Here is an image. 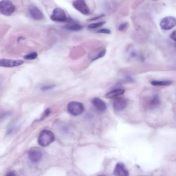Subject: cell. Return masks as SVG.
<instances>
[{"label": "cell", "instance_id": "1", "mask_svg": "<svg viewBox=\"0 0 176 176\" xmlns=\"http://www.w3.org/2000/svg\"><path fill=\"white\" fill-rule=\"evenodd\" d=\"M55 140V137L53 133L50 131L43 130L39 134L38 138V143L42 147L47 146Z\"/></svg>", "mask_w": 176, "mask_h": 176}, {"label": "cell", "instance_id": "2", "mask_svg": "<svg viewBox=\"0 0 176 176\" xmlns=\"http://www.w3.org/2000/svg\"><path fill=\"white\" fill-rule=\"evenodd\" d=\"M15 5L9 1H0V13L6 16H12L16 11Z\"/></svg>", "mask_w": 176, "mask_h": 176}, {"label": "cell", "instance_id": "3", "mask_svg": "<svg viewBox=\"0 0 176 176\" xmlns=\"http://www.w3.org/2000/svg\"><path fill=\"white\" fill-rule=\"evenodd\" d=\"M50 19L56 22H65L70 21L72 19L68 18L64 10L60 8H57L53 10Z\"/></svg>", "mask_w": 176, "mask_h": 176}, {"label": "cell", "instance_id": "4", "mask_svg": "<svg viewBox=\"0 0 176 176\" xmlns=\"http://www.w3.org/2000/svg\"><path fill=\"white\" fill-rule=\"evenodd\" d=\"M67 108L68 112L75 116L81 115L84 109L83 105L77 102H70L68 105Z\"/></svg>", "mask_w": 176, "mask_h": 176}, {"label": "cell", "instance_id": "5", "mask_svg": "<svg viewBox=\"0 0 176 176\" xmlns=\"http://www.w3.org/2000/svg\"><path fill=\"white\" fill-rule=\"evenodd\" d=\"M176 18L172 16L164 17L161 21L160 26L163 30H168L173 29L176 25Z\"/></svg>", "mask_w": 176, "mask_h": 176}, {"label": "cell", "instance_id": "6", "mask_svg": "<svg viewBox=\"0 0 176 176\" xmlns=\"http://www.w3.org/2000/svg\"><path fill=\"white\" fill-rule=\"evenodd\" d=\"M74 8L78 12L84 15H88L90 13V10L86 3L83 0H77L72 3Z\"/></svg>", "mask_w": 176, "mask_h": 176}, {"label": "cell", "instance_id": "7", "mask_svg": "<svg viewBox=\"0 0 176 176\" xmlns=\"http://www.w3.org/2000/svg\"><path fill=\"white\" fill-rule=\"evenodd\" d=\"M29 14L31 18L37 21H41L43 19L44 16L43 13L37 6L31 5L28 8Z\"/></svg>", "mask_w": 176, "mask_h": 176}, {"label": "cell", "instance_id": "8", "mask_svg": "<svg viewBox=\"0 0 176 176\" xmlns=\"http://www.w3.org/2000/svg\"><path fill=\"white\" fill-rule=\"evenodd\" d=\"M24 63L22 60H13L8 59H0V67L4 68H13L20 66Z\"/></svg>", "mask_w": 176, "mask_h": 176}, {"label": "cell", "instance_id": "9", "mask_svg": "<svg viewBox=\"0 0 176 176\" xmlns=\"http://www.w3.org/2000/svg\"><path fill=\"white\" fill-rule=\"evenodd\" d=\"M127 105V102L125 99L118 98L115 99L113 102V108L116 111H122L126 108Z\"/></svg>", "mask_w": 176, "mask_h": 176}, {"label": "cell", "instance_id": "10", "mask_svg": "<svg viewBox=\"0 0 176 176\" xmlns=\"http://www.w3.org/2000/svg\"><path fill=\"white\" fill-rule=\"evenodd\" d=\"M115 176H129V172L125 165L122 163H117L113 172Z\"/></svg>", "mask_w": 176, "mask_h": 176}, {"label": "cell", "instance_id": "11", "mask_svg": "<svg viewBox=\"0 0 176 176\" xmlns=\"http://www.w3.org/2000/svg\"><path fill=\"white\" fill-rule=\"evenodd\" d=\"M28 157L31 161L34 163H37L42 158V153L39 149H33L29 151Z\"/></svg>", "mask_w": 176, "mask_h": 176}, {"label": "cell", "instance_id": "12", "mask_svg": "<svg viewBox=\"0 0 176 176\" xmlns=\"http://www.w3.org/2000/svg\"><path fill=\"white\" fill-rule=\"evenodd\" d=\"M92 103L98 111L103 112L105 111L106 109V103L101 99L98 98H95L93 100Z\"/></svg>", "mask_w": 176, "mask_h": 176}, {"label": "cell", "instance_id": "13", "mask_svg": "<svg viewBox=\"0 0 176 176\" xmlns=\"http://www.w3.org/2000/svg\"><path fill=\"white\" fill-rule=\"evenodd\" d=\"M63 28L73 32H79L83 29V27L78 24H68L63 26Z\"/></svg>", "mask_w": 176, "mask_h": 176}, {"label": "cell", "instance_id": "14", "mask_svg": "<svg viewBox=\"0 0 176 176\" xmlns=\"http://www.w3.org/2000/svg\"><path fill=\"white\" fill-rule=\"evenodd\" d=\"M125 90L123 89H118L110 92L105 95L107 98H112L115 97L122 95L125 93Z\"/></svg>", "mask_w": 176, "mask_h": 176}, {"label": "cell", "instance_id": "15", "mask_svg": "<svg viewBox=\"0 0 176 176\" xmlns=\"http://www.w3.org/2000/svg\"><path fill=\"white\" fill-rule=\"evenodd\" d=\"M160 100L159 97L155 95L150 99L149 105L151 108H156L160 105Z\"/></svg>", "mask_w": 176, "mask_h": 176}, {"label": "cell", "instance_id": "16", "mask_svg": "<svg viewBox=\"0 0 176 176\" xmlns=\"http://www.w3.org/2000/svg\"><path fill=\"white\" fill-rule=\"evenodd\" d=\"M172 83L169 81H153L151 82V84L154 86H168Z\"/></svg>", "mask_w": 176, "mask_h": 176}, {"label": "cell", "instance_id": "17", "mask_svg": "<svg viewBox=\"0 0 176 176\" xmlns=\"http://www.w3.org/2000/svg\"><path fill=\"white\" fill-rule=\"evenodd\" d=\"M106 53V50L105 49H102L99 51L98 53L96 54V56L93 57L91 60V62L94 61L96 60L102 58L105 56Z\"/></svg>", "mask_w": 176, "mask_h": 176}, {"label": "cell", "instance_id": "18", "mask_svg": "<svg viewBox=\"0 0 176 176\" xmlns=\"http://www.w3.org/2000/svg\"><path fill=\"white\" fill-rule=\"evenodd\" d=\"M106 23V22L102 21L98 23H92L89 24L88 26V28L89 29H95L101 27Z\"/></svg>", "mask_w": 176, "mask_h": 176}, {"label": "cell", "instance_id": "19", "mask_svg": "<svg viewBox=\"0 0 176 176\" xmlns=\"http://www.w3.org/2000/svg\"><path fill=\"white\" fill-rule=\"evenodd\" d=\"M38 53L36 52L31 53L27 54L24 57L25 59L29 60H32L36 59L38 57Z\"/></svg>", "mask_w": 176, "mask_h": 176}, {"label": "cell", "instance_id": "20", "mask_svg": "<svg viewBox=\"0 0 176 176\" xmlns=\"http://www.w3.org/2000/svg\"><path fill=\"white\" fill-rule=\"evenodd\" d=\"M129 26V24L128 23H123L119 25L118 27V30L121 32H123L126 30Z\"/></svg>", "mask_w": 176, "mask_h": 176}, {"label": "cell", "instance_id": "21", "mask_svg": "<svg viewBox=\"0 0 176 176\" xmlns=\"http://www.w3.org/2000/svg\"><path fill=\"white\" fill-rule=\"evenodd\" d=\"M96 32L98 33L109 34L111 33V31L108 29L102 28L98 30Z\"/></svg>", "mask_w": 176, "mask_h": 176}, {"label": "cell", "instance_id": "22", "mask_svg": "<svg viewBox=\"0 0 176 176\" xmlns=\"http://www.w3.org/2000/svg\"><path fill=\"white\" fill-rule=\"evenodd\" d=\"M105 16V15L104 14H102L101 15L93 17V18L88 19V21H93L96 20L101 18H102V17H104Z\"/></svg>", "mask_w": 176, "mask_h": 176}, {"label": "cell", "instance_id": "23", "mask_svg": "<svg viewBox=\"0 0 176 176\" xmlns=\"http://www.w3.org/2000/svg\"><path fill=\"white\" fill-rule=\"evenodd\" d=\"M54 87L53 85H49L44 86L41 88V90L43 91H47L48 90L52 89Z\"/></svg>", "mask_w": 176, "mask_h": 176}, {"label": "cell", "instance_id": "24", "mask_svg": "<svg viewBox=\"0 0 176 176\" xmlns=\"http://www.w3.org/2000/svg\"><path fill=\"white\" fill-rule=\"evenodd\" d=\"M51 113V110L50 109L48 108L45 111L43 116L41 117L40 120H43L45 117L49 116Z\"/></svg>", "mask_w": 176, "mask_h": 176}, {"label": "cell", "instance_id": "25", "mask_svg": "<svg viewBox=\"0 0 176 176\" xmlns=\"http://www.w3.org/2000/svg\"><path fill=\"white\" fill-rule=\"evenodd\" d=\"M15 125H12L10 126L8 128V131H7V132L8 134H10L12 133L13 131L15 130Z\"/></svg>", "mask_w": 176, "mask_h": 176}, {"label": "cell", "instance_id": "26", "mask_svg": "<svg viewBox=\"0 0 176 176\" xmlns=\"http://www.w3.org/2000/svg\"><path fill=\"white\" fill-rule=\"evenodd\" d=\"M8 114V112H2L0 113V120L5 118L7 115Z\"/></svg>", "mask_w": 176, "mask_h": 176}, {"label": "cell", "instance_id": "27", "mask_svg": "<svg viewBox=\"0 0 176 176\" xmlns=\"http://www.w3.org/2000/svg\"><path fill=\"white\" fill-rule=\"evenodd\" d=\"M171 39L173 40L174 42L176 41V31L175 30L173 31L172 33L170 35Z\"/></svg>", "mask_w": 176, "mask_h": 176}, {"label": "cell", "instance_id": "28", "mask_svg": "<svg viewBox=\"0 0 176 176\" xmlns=\"http://www.w3.org/2000/svg\"><path fill=\"white\" fill-rule=\"evenodd\" d=\"M6 176H17V175L14 172L11 171L7 173Z\"/></svg>", "mask_w": 176, "mask_h": 176}, {"label": "cell", "instance_id": "29", "mask_svg": "<svg viewBox=\"0 0 176 176\" xmlns=\"http://www.w3.org/2000/svg\"><path fill=\"white\" fill-rule=\"evenodd\" d=\"M136 53L134 52H133L131 54V56H132V57H134L136 56Z\"/></svg>", "mask_w": 176, "mask_h": 176}, {"label": "cell", "instance_id": "30", "mask_svg": "<svg viewBox=\"0 0 176 176\" xmlns=\"http://www.w3.org/2000/svg\"><path fill=\"white\" fill-rule=\"evenodd\" d=\"M98 176H106L104 175H98Z\"/></svg>", "mask_w": 176, "mask_h": 176}, {"label": "cell", "instance_id": "31", "mask_svg": "<svg viewBox=\"0 0 176 176\" xmlns=\"http://www.w3.org/2000/svg\"></svg>", "mask_w": 176, "mask_h": 176}]
</instances>
